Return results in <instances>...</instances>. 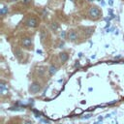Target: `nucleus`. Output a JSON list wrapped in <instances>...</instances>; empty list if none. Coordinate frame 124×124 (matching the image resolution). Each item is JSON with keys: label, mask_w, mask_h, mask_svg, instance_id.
<instances>
[{"label": "nucleus", "mask_w": 124, "mask_h": 124, "mask_svg": "<svg viewBox=\"0 0 124 124\" xmlns=\"http://www.w3.org/2000/svg\"><path fill=\"white\" fill-rule=\"evenodd\" d=\"M108 5H110V6L113 4V0H108Z\"/></svg>", "instance_id": "obj_20"}, {"label": "nucleus", "mask_w": 124, "mask_h": 124, "mask_svg": "<svg viewBox=\"0 0 124 124\" xmlns=\"http://www.w3.org/2000/svg\"><path fill=\"white\" fill-rule=\"evenodd\" d=\"M90 116H91V114H87L84 117H82V119H88V118H90Z\"/></svg>", "instance_id": "obj_17"}, {"label": "nucleus", "mask_w": 124, "mask_h": 124, "mask_svg": "<svg viewBox=\"0 0 124 124\" xmlns=\"http://www.w3.org/2000/svg\"><path fill=\"white\" fill-rule=\"evenodd\" d=\"M37 53H40L41 54V53H43V51L41 49H37Z\"/></svg>", "instance_id": "obj_22"}, {"label": "nucleus", "mask_w": 124, "mask_h": 124, "mask_svg": "<svg viewBox=\"0 0 124 124\" xmlns=\"http://www.w3.org/2000/svg\"><path fill=\"white\" fill-rule=\"evenodd\" d=\"M88 1H92V0H88Z\"/></svg>", "instance_id": "obj_27"}, {"label": "nucleus", "mask_w": 124, "mask_h": 124, "mask_svg": "<svg viewBox=\"0 0 124 124\" xmlns=\"http://www.w3.org/2000/svg\"><path fill=\"white\" fill-rule=\"evenodd\" d=\"M88 15H89V16L91 18H98L99 16H100V11H99V9L96 6H93V7H91L89 9Z\"/></svg>", "instance_id": "obj_1"}, {"label": "nucleus", "mask_w": 124, "mask_h": 124, "mask_svg": "<svg viewBox=\"0 0 124 124\" xmlns=\"http://www.w3.org/2000/svg\"><path fill=\"white\" fill-rule=\"evenodd\" d=\"M75 113H81V109H79V108L76 109V110H75Z\"/></svg>", "instance_id": "obj_18"}, {"label": "nucleus", "mask_w": 124, "mask_h": 124, "mask_svg": "<svg viewBox=\"0 0 124 124\" xmlns=\"http://www.w3.org/2000/svg\"><path fill=\"white\" fill-rule=\"evenodd\" d=\"M58 124H62V123H58Z\"/></svg>", "instance_id": "obj_28"}, {"label": "nucleus", "mask_w": 124, "mask_h": 124, "mask_svg": "<svg viewBox=\"0 0 124 124\" xmlns=\"http://www.w3.org/2000/svg\"><path fill=\"white\" fill-rule=\"evenodd\" d=\"M48 72H49V75H50V76H53L54 74H56L57 68H56L54 65H51V66L48 68Z\"/></svg>", "instance_id": "obj_8"}, {"label": "nucleus", "mask_w": 124, "mask_h": 124, "mask_svg": "<svg viewBox=\"0 0 124 124\" xmlns=\"http://www.w3.org/2000/svg\"><path fill=\"white\" fill-rule=\"evenodd\" d=\"M50 27H51V29H52L53 31H56V30L59 28V25H58V23H56V22H52L51 25H50Z\"/></svg>", "instance_id": "obj_13"}, {"label": "nucleus", "mask_w": 124, "mask_h": 124, "mask_svg": "<svg viewBox=\"0 0 124 124\" xmlns=\"http://www.w3.org/2000/svg\"><path fill=\"white\" fill-rule=\"evenodd\" d=\"M41 121L42 122H45V123H49V121L48 120H46V119H41Z\"/></svg>", "instance_id": "obj_19"}, {"label": "nucleus", "mask_w": 124, "mask_h": 124, "mask_svg": "<svg viewBox=\"0 0 124 124\" xmlns=\"http://www.w3.org/2000/svg\"><path fill=\"white\" fill-rule=\"evenodd\" d=\"M63 46H64V43H61V44L59 45V47H63Z\"/></svg>", "instance_id": "obj_24"}, {"label": "nucleus", "mask_w": 124, "mask_h": 124, "mask_svg": "<svg viewBox=\"0 0 124 124\" xmlns=\"http://www.w3.org/2000/svg\"><path fill=\"white\" fill-rule=\"evenodd\" d=\"M29 1H30V0H23V1H22V2H23V3H25V4H26V3H29Z\"/></svg>", "instance_id": "obj_23"}, {"label": "nucleus", "mask_w": 124, "mask_h": 124, "mask_svg": "<svg viewBox=\"0 0 124 124\" xmlns=\"http://www.w3.org/2000/svg\"><path fill=\"white\" fill-rule=\"evenodd\" d=\"M37 74H38L40 77H43L44 74H45V68H43V67H39V68L37 69Z\"/></svg>", "instance_id": "obj_11"}, {"label": "nucleus", "mask_w": 124, "mask_h": 124, "mask_svg": "<svg viewBox=\"0 0 124 124\" xmlns=\"http://www.w3.org/2000/svg\"><path fill=\"white\" fill-rule=\"evenodd\" d=\"M10 1H16V0H10Z\"/></svg>", "instance_id": "obj_26"}, {"label": "nucleus", "mask_w": 124, "mask_h": 124, "mask_svg": "<svg viewBox=\"0 0 124 124\" xmlns=\"http://www.w3.org/2000/svg\"><path fill=\"white\" fill-rule=\"evenodd\" d=\"M71 1H73V0H71Z\"/></svg>", "instance_id": "obj_29"}, {"label": "nucleus", "mask_w": 124, "mask_h": 124, "mask_svg": "<svg viewBox=\"0 0 124 124\" xmlns=\"http://www.w3.org/2000/svg\"><path fill=\"white\" fill-rule=\"evenodd\" d=\"M67 36H68V39L70 41H76L78 39V33L76 31H74V30L69 31L68 34H67Z\"/></svg>", "instance_id": "obj_5"}, {"label": "nucleus", "mask_w": 124, "mask_h": 124, "mask_svg": "<svg viewBox=\"0 0 124 124\" xmlns=\"http://www.w3.org/2000/svg\"><path fill=\"white\" fill-rule=\"evenodd\" d=\"M23 124H32V122L30 120H25V121H23Z\"/></svg>", "instance_id": "obj_16"}, {"label": "nucleus", "mask_w": 124, "mask_h": 124, "mask_svg": "<svg viewBox=\"0 0 124 124\" xmlns=\"http://www.w3.org/2000/svg\"><path fill=\"white\" fill-rule=\"evenodd\" d=\"M10 109H12V110H22V108H11Z\"/></svg>", "instance_id": "obj_15"}, {"label": "nucleus", "mask_w": 124, "mask_h": 124, "mask_svg": "<svg viewBox=\"0 0 124 124\" xmlns=\"http://www.w3.org/2000/svg\"><path fill=\"white\" fill-rule=\"evenodd\" d=\"M14 52H15V55H16L17 58H21V54H22V52H21V50H20L19 48H16V49L14 50Z\"/></svg>", "instance_id": "obj_12"}, {"label": "nucleus", "mask_w": 124, "mask_h": 124, "mask_svg": "<svg viewBox=\"0 0 124 124\" xmlns=\"http://www.w3.org/2000/svg\"><path fill=\"white\" fill-rule=\"evenodd\" d=\"M60 37H61L62 39H64V38L66 37V32H65V31H62V32L60 33Z\"/></svg>", "instance_id": "obj_14"}, {"label": "nucleus", "mask_w": 124, "mask_h": 124, "mask_svg": "<svg viewBox=\"0 0 124 124\" xmlns=\"http://www.w3.org/2000/svg\"><path fill=\"white\" fill-rule=\"evenodd\" d=\"M78 66H79V62H78V61H77V62H76V64H75V67H78Z\"/></svg>", "instance_id": "obj_21"}, {"label": "nucleus", "mask_w": 124, "mask_h": 124, "mask_svg": "<svg viewBox=\"0 0 124 124\" xmlns=\"http://www.w3.org/2000/svg\"><path fill=\"white\" fill-rule=\"evenodd\" d=\"M108 27H109V23H108V24L106 25V28H108Z\"/></svg>", "instance_id": "obj_25"}, {"label": "nucleus", "mask_w": 124, "mask_h": 124, "mask_svg": "<svg viewBox=\"0 0 124 124\" xmlns=\"http://www.w3.org/2000/svg\"><path fill=\"white\" fill-rule=\"evenodd\" d=\"M59 57H60L61 62H62V63H65V62L68 60L69 55H68V53H66V52H61V53H59Z\"/></svg>", "instance_id": "obj_7"}, {"label": "nucleus", "mask_w": 124, "mask_h": 124, "mask_svg": "<svg viewBox=\"0 0 124 124\" xmlns=\"http://www.w3.org/2000/svg\"><path fill=\"white\" fill-rule=\"evenodd\" d=\"M32 45V39L29 37H25L22 39V46L25 47H29Z\"/></svg>", "instance_id": "obj_6"}, {"label": "nucleus", "mask_w": 124, "mask_h": 124, "mask_svg": "<svg viewBox=\"0 0 124 124\" xmlns=\"http://www.w3.org/2000/svg\"><path fill=\"white\" fill-rule=\"evenodd\" d=\"M0 14H1L2 16H4V15L8 14V7H7V6L2 5V8H1V10H0Z\"/></svg>", "instance_id": "obj_10"}, {"label": "nucleus", "mask_w": 124, "mask_h": 124, "mask_svg": "<svg viewBox=\"0 0 124 124\" xmlns=\"http://www.w3.org/2000/svg\"><path fill=\"white\" fill-rule=\"evenodd\" d=\"M40 38H41V41L42 42H44L46 40V31L45 29H42L41 30V32H40Z\"/></svg>", "instance_id": "obj_9"}, {"label": "nucleus", "mask_w": 124, "mask_h": 124, "mask_svg": "<svg viewBox=\"0 0 124 124\" xmlns=\"http://www.w3.org/2000/svg\"><path fill=\"white\" fill-rule=\"evenodd\" d=\"M25 23H26L27 26L34 28V27H37V26H38V19L35 18V17H29V18L26 20Z\"/></svg>", "instance_id": "obj_3"}, {"label": "nucleus", "mask_w": 124, "mask_h": 124, "mask_svg": "<svg viewBox=\"0 0 124 124\" xmlns=\"http://www.w3.org/2000/svg\"><path fill=\"white\" fill-rule=\"evenodd\" d=\"M0 93H1L2 96L6 95L8 93V86H7V84L3 80L0 82Z\"/></svg>", "instance_id": "obj_4"}, {"label": "nucleus", "mask_w": 124, "mask_h": 124, "mask_svg": "<svg viewBox=\"0 0 124 124\" xmlns=\"http://www.w3.org/2000/svg\"><path fill=\"white\" fill-rule=\"evenodd\" d=\"M40 90H41V85H40V83H38L36 81L35 82H32L30 84V86H29V92L32 93V94H36Z\"/></svg>", "instance_id": "obj_2"}]
</instances>
